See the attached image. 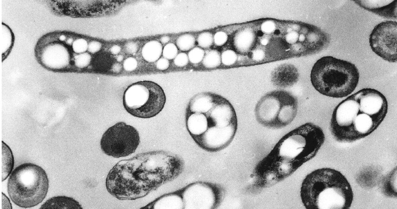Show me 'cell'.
<instances>
[{"mask_svg":"<svg viewBox=\"0 0 397 209\" xmlns=\"http://www.w3.org/2000/svg\"><path fill=\"white\" fill-rule=\"evenodd\" d=\"M184 162L178 156L163 151L137 154L118 162L106 181L108 192L120 200L142 198L182 172Z\"/></svg>","mask_w":397,"mask_h":209,"instance_id":"6da1fadb","label":"cell"},{"mask_svg":"<svg viewBox=\"0 0 397 209\" xmlns=\"http://www.w3.org/2000/svg\"><path fill=\"white\" fill-rule=\"evenodd\" d=\"M385 96L377 90L365 88L341 101L334 109L330 131L340 143H352L368 136L383 121L387 113Z\"/></svg>","mask_w":397,"mask_h":209,"instance_id":"7a4b0ae2","label":"cell"},{"mask_svg":"<svg viewBox=\"0 0 397 209\" xmlns=\"http://www.w3.org/2000/svg\"><path fill=\"white\" fill-rule=\"evenodd\" d=\"M300 194L306 209H349L353 199L352 189L346 177L329 167L308 174L303 181Z\"/></svg>","mask_w":397,"mask_h":209,"instance_id":"3957f363","label":"cell"},{"mask_svg":"<svg viewBox=\"0 0 397 209\" xmlns=\"http://www.w3.org/2000/svg\"><path fill=\"white\" fill-rule=\"evenodd\" d=\"M325 140L322 129L312 123L303 124L286 134L274 149L277 179H284L313 158Z\"/></svg>","mask_w":397,"mask_h":209,"instance_id":"277c9868","label":"cell"},{"mask_svg":"<svg viewBox=\"0 0 397 209\" xmlns=\"http://www.w3.org/2000/svg\"><path fill=\"white\" fill-rule=\"evenodd\" d=\"M310 77L312 85L321 94L342 98L349 95L355 89L359 73L353 63L326 56L315 62Z\"/></svg>","mask_w":397,"mask_h":209,"instance_id":"5b68a950","label":"cell"},{"mask_svg":"<svg viewBox=\"0 0 397 209\" xmlns=\"http://www.w3.org/2000/svg\"><path fill=\"white\" fill-rule=\"evenodd\" d=\"M49 180L45 171L40 166L26 163L17 167L8 181V192L11 199L23 208L35 206L46 196Z\"/></svg>","mask_w":397,"mask_h":209,"instance_id":"8992f818","label":"cell"},{"mask_svg":"<svg viewBox=\"0 0 397 209\" xmlns=\"http://www.w3.org/2000/svg\"><path fill=\"white\" fill-rule=\"evenodd\" d=\"M75 33L53 32L41 37L36 47V55L39 62L49 70L71 71L75 54L72 44Z\"/></svg>","mask_w":397,"mask_h":209,"instance_id":"52a82bcc","label":"cell"},{"mask_svg":"<svg viewBox=\"0 0 397 209\" xmlns=\"http://www.w3.org/2000/svg\"><path fill=\"white\" fill-rule=\"evenodd\" d=\"M166 97L163 89L151 81H141L130 85L125 91L123 105L133 116L150 118L163 109Z\"/></svg>","mask_w":397,"mask_h":209,"instance_id":"ba28073f","label":"cell"},{"mask_svg":"<svg viewBox=\"0 0 397 209\" xmlns=\"http://www.w3.org/2000/svg\"><path fill=\"white\" fill-rule=\"evenodd\" d=\"M139 143L137 130L124 122H119L104 133L101 140V147L107 155L120 158L133 153Z\"/></svg>","mask_w":397,"mask_h":209,"instance_id":"9c48e42d","label":"cell"},{"mask_svg":"<svg viewBox=\"0 0 397 209\" xmlns=\"http://www.w3.org/2000/svg\"><path fill=\"white\" fill-rule=\"evenodd\" d=\"M372 50L389 62L397 61V23L386 21L377 24L369 36Z\"/></svg>","mask_w":397,"mask_h":209,"instance_id":"30bf717a","label":"cell"},{"mask_svg":"<svg viewBox=\"0 0 397 209\" xmlns=\"http://www.w3.org/2000/svg\"><path fill=\"white\" fill-rule=\"evenodd\" d=\"M223 192L218 185L195 182L188 185L183 191V209H214L220 200Z\"/></svg>","mask_w":397,"mask_h":209,"instance_id":"8fae6325","label":"cell"},{"mask_svg":"<svg viewBox=\"0 0 397 209\" xmlns=\"http://www.w3.org/2000/svg\"><path fill=\"white\" fill-rule=\"evenodd\" d=\"M237 123L227 127L209 126L199 136H191L202 148L210 152H216L226 148L232 141L236 132Z\"/></svg>","mask_w":397,"mask_h":209,"instance_id":"7c38bea8","label":"cell"},{"mask_svg":"<svg viewBox=\"0 0 397 209\" xmlns=\"http://www.w3.org/2000/svg\"><path fill=\"white\" fill-rule=\"evenodd\" d=\"M288 92L281 91L275 96H264L257 104L255 111L256 119L263 125L275 128L278 115Z\"/></svg>","mask_w":397,"mask_h":209,"instance_id":"4fadbf2b","label":"cell"},{"mask_svg":"<svg viewBox=\"0 0 397 209\" xmlns=\"http://www.w3.org/2000/svg\"><path fill=\"white\" fill-rule=\"evenodd\" d=\"M209 127H227L237 123L235 112L231 104L226 100L216 102L206 116Z\"/></svg>","mask_w":397,"mask_h":209,"instance_id":"5bb4252c","label":"cell"},{"mask_svg":"<svg viewBox=\"0 0 397 209\" xmlns=\"http://www.w3.org/2000/svg\"><path fill=\"white\" fill-rule=\"evenodd\" d=\"M354 3L368 11L388 19H396V1H355Z\"/></svg>","mask_w":397,"mask_h":209,"instance_id":"9a60e30c","label":"cell"},{"mask_svg":"<svg viewBox=\"0 0 397 209\" xmlns=\"http://www.w3.org/2000/svg\"><path fill=\"white\" fill-rule=\"evenodd\" d=\"M297 69L291 64H284L273 72L272 80L275 85L286 87L293 85L299 79Z\"/></svg>","mask_w":397,"mask_h":209,"instance_id":"2e32d148","label":"cell"},{"mask_svg":"<svg viewBox=\"0 0 397 209\" xmlns=\"http://www.w3.org/2000/svg\"><path fill=\"white\" fill-rule=\"evenodd\" d=\"M255 41V34L249 28H245L236 33L233 38V45L240 52L249 51Z\"/></svg>","mask_w":397,"mask_h":209,"instance_id":"e0dca14e","label":"cell"},{"mask_svg":"<svg viewBox=\"0 0 397 209\" xmlns=\"http://www.w3.org/2000/svg\"><path fill=\"white\" fill-rule=\"evenodd\" d=\"M39 209H83L72 197L64 195L52 197L47 200Z\"/></svg>","mask_w":397,"mask_h":209,"instance_id":"ac0fdd59","label":"cell"},{"mask_svg":"<svg viewBox=\"0 0 397 209\" xmlns=\"http://www.w3.org/2000/svg\"><path fill=\"white\" fill-rule=\"evenodd\" d=\"M214 97L208 93L196 95L190 100L189 109L193 113H208L215 106Z\"/></svg>","mask_w":397,"mask_h":209,"instance_id":"d6986e66","label":"cell"},{"mask_svg":"<svg viewBox=\"0 0 397 209\" xmlns=\"http://www.w3.org/2000/svg\"><path fill=\"white\" fill-rule=\"evenodd\" d=\"M380 172L377 168L366 167L357 175L356 181L361 187L368 189L378 183Z\"/></svg>","mask_w":397,"mask_h":209,"instance_id":"ffe728a7","label":"cell"},{"mask_svg":"<svg viewBox=\"0 0 397 209\" xmlns=\"http://www.w3.org/2000/svg\"><path fill=\"white\" fill-rule=\"evenodd\" d=\"M187 128L191 136H199L204 134L209 127L207 118L201 113H193L187 120Z\"/></svg>","mask_w":397,"mask_h":209,"instance_id":"44dd1931","label":"cell"},{"mask_svg":"<svg viewBox=\"0 0 397 209\" xmlns=\"http://www.w3.org/2000/svg\"><path fill=\"white\" fill-rule=\"evenodd\" d=\"M381 192L386 197L396 198V167L380 178L378 183Z\"/></svg>","mask_w":397,"mask_h":209,"instance_id":"7402d4cb","label":"cell"},{"mask_svg":"<svg viewBox=\"0 0 397 209\" xmlns=\"http://www.w3.org/2000/svg\"><path fill=\"white\" fill-rule=\"evenodd\" d=\"M153 209H183L182 198L176 194L162 196L154 204Z\"/></svg>","mask_w":397,"mask_h":209,"instance_id":"603a6c76","label":"cell"},{"mask_svg":"<svg viewBox=\"0 0 397 209\" xmlns=\"http://www.w3.org/2000/svg\"><path fill=\"white\" fill-rule=\"evenodd\" d=\"M162 45L157 41H151L147 43L143 47L142 53L144 58L152 62L157 60L161 55Z\"/></svg>","mask_w":397,"mask_h":209,"instance_id":"cb8c5ba5","label":"cell"},{"mask_svg":"<svg viewBox=\"0 0 397 209\" xmlns=\"http://www.w3.org/2000/svg\"><path fill=\"white\" fill-rule=\"evenodd\" d=\"M3 143V180L11 173L13 165L14 158L11 150L9 147Z\"/></svg>","mask_w":397,"mask_h":209,"instance_id":"d4e9b609","label":"cell"},{"mask_svg":"<svg viewBox=\"0 0 397 209\" xmlns=\"http://www.w3.org/2000/svg\"><path fill=\"white\" fill-rule=\"evenodd\" d=\"M221 62V55L219 51L212 50L208 52L203 60V65L208 68H214L219 66Z\"/></svg>","mask_w":397,"mask_h":209,"instance_id":"484cf974","label":"cell"},{"mask_svg":"<svg viewBox=\"0 0 397 209\" xmlns=\"http://www.w3.org/2000/svg\"><path fill=\"white\" fill-rule=\"evenodd\" d=\"M88 41L87 37L75 34L72 44V50L74 54H80L87 51Z\"/></svg>","mask_w":397,"mask_h":209,"instance_id":"4316f807","label":"cell"},{"mask_svg":"<svg viewBox=\"0 0 397 209\" xmlns=\"http://www.w3.org/2000/svg\"><path fill=\"white\" fill-rule=\"evenodd\" d=\"M195 44V38L192 35L184 34L179 36L176 41V45L182 51H187L192 48Z\"/></svg>","mask_w":397,"mask_h":209,"instance_id":"83f0119b","label":"cell"},{"mask_svg":"<svg viewBox=\"0 0 397 209\" xmlns=\"http://www.w3.org/2000/svg\"><path fill=\"white\" fill-rule=\"evenodd\" d=\"M214 37L209 32H204L201 33L197 39L198 45L204 48L210 47L213 44Z\"/></svg>","mask_w":397,"mask_h":209,"instance_id":"f1b7e54d","label":"cell"},{"mask_svg":"<svg viewBox=\"0 0 397 209\" xmlns=\"http://www.w3.org/2000/svg\"><path fill=\"white\" fill-rule=\"evenodd\" d=\"M237 60V55L232 50L228 49L224 51L221 55V61L226 66H231L235 64Z\"/></svg>","mask_w":397,"mask_h":209,"instance_id":"f546056e","label":"cell"},{"mask_svg":"<svg viewBox=\"0 0 397 209\" xmlns=\"http://www.w3.org/2000/svg\"><path fill=\"white\" fill-rule=\"evenodd\" d=\"M204 55L205 52L203 49L199 47H195L189 51L188 57L191 63L196 64L203 60Z\"/></svg>","mask_w":397,"mask_h":209,"instance_id":"4dcf8cb0","label":"cell"},{"mask_svg":"<svg viewBox=\"0 0 397 209\" xmlns=\"http://www.w3.org/2000/svg\"><path fill=\"white\" fill-rule=\"evenodd\" d=\"M177 53L176 46L173 43H170L165 46L163 50V56L167 59H171L174 58Z\"/></svg>","mask_w":397,"mask_h":209,"instance_id":"1f68e13d","label":"cell"},{"mask_svg":"<svg viewBox=\"0 0 397 209\" xmlns=\"http://www.w3.org/2000/svg\"><path fill=\"white\" fill-rule=\"evenodd\" d=\"M262 32L269 34L273 33L276 29V25L272 20H267L263 22L260 26Z\"/></svg>","mask_w":397,"mask_h":209,"instance_id":"d6a6232c","label":"cell"},{"mask_svg":"<svg viewBox=\"0 0 397 209\" xmlns=\"http://www.w3.org/2000/svg\"><path fill=\"white\" fill-rule=\"evenodd\" d=\"M228 40V35L224 31H218L214 36V41L215 44L221 46L225 44Z\"/></svg>","mask_w":397,"mask_h":209,"instance_id":"836d02e7","label":"cell"},{"mask_svg":"<svg viewBox=\"0 0 397 209\" xmlns=\"http://www.w3.org/2000/svg\"><path fill=\"white\" fill-rule=\"evenodd\" d=\"M188 62V57L184 53L179 54L175 58L174 62L175 64L178 66H183L186 65Z\"/></svg>","mask_w":397,"mask_h":209,"instance_id":"e575fe53","label":"cell"},{"mask_svg":"<svg viewBox=\"0 0 397 209\" xmlns=\"http://www.w3.org/2000/svg\"><path fill=\"white\" fill-rule=\"evenodd\" d=\"M137 65V62L135 59L132 57H129L126 59L123 64L124 69L127 71H132L136 69Z\"/></svg>","mask_w":397,"mask_h":209,"instance_id":"d590c367","label":"cell"},{"mask_svg":"<svg viewBox=\"0 0 397 209\" xmlns=\"http://www.w3.org/2000/svg\"><path fill=\"white\" fill-rule=\"evenodd\" d=\"M265 57V52L261 49L254 50L252 54V58L253 60L257 62L262 61Z\"/></svg>","mask_w":397,"mask_h":209,"instance_id":"8d00e7d4","label":"cell"},{"mask_svg":"<svg viewBox=\"0 0 397 209\" xmlns=\"http://www.w3.org/2000/svg\"><path fill=\"white\" fill-rule=\"evenodd\" d=\"M169 64V61L167 60L164 58H161L157 61L156 67L159 69L165 70L168 67Z\"/></svg>","mask_w":397,"mask_h":209,"instance_id":"74e56055","label":"cell"},{"mask_svg":"<svg viewBox=\"0 0 397 209\" xmlns=\"http://www.w3.org/2000/svg\"><path fill=\"white\" fill-rule=\"evenodd\" d=\"M126 50L128 53L133 54L136 53L137 50V44L133 42H130L125 45Z\"/></svg>","mask_w":397,"mask_h":209,"instance_id":"f35d334b","label":"cell"},{"mask_svg":"<svg viewBox=\"0 0 397 209\" xmlns=\"http://www.w3.org/2000/svg\"><path fill=\"white\" fill-rule=\"evenodd\" d=\"M121 48L120 47L117 45H115L113 46L111 48V51L113 54H117L120 51Z\"/></svg>","mask_w":397,"mask_h":209,"instance_id":"ab89813d","label":"cell"},{"mask_svg":"<svg viewBox=\"0 0 397 209\" xmlns=\"http://www.w3.org/2000/svg\"><path fill=\"white\" fill-rule=\"evenodd\" d=\"M169 38L168 36H163L160 39V41L163 43H166V42H167L169 41Z\"/></svg>","mask_w":397,"mask_h":209,"instance_id":"60d3db41","label":"cell"},{"mask_svg":"<svg viewBox=\"0 0 397 209\" xmlns=\"http://www.w3.org/2000/svg\"><path fill=\"white\" fill-rule=\"evenodd\" d=\"M269 43V40L266 38H263L261 40V43L263 45H266Z\"/></svg>","mask_w":397,"mask_h":209,"instance_id":"b9f144b4","label":"cell"},{"mask_svg":"<svg viewBox=\"0 0 397 209\" xmlns=\"http://www.w3.org/2000/svg\"><path fill=\"white\" fill-rule=\"evenodd\" d=\"M122 59H123V57H122V56H121V55H120V56H118V57H117V60H118V61H122Z\"/></svg>","mask_w":397,"mask_h":209,"instance_id":"7bdbcfd3","label":"cell"}]
</instances>
